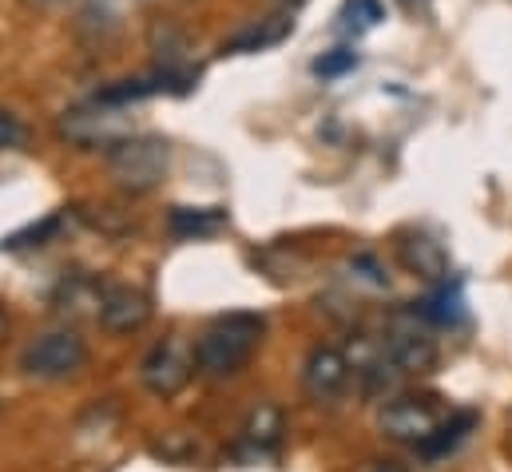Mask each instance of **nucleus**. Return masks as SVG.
I'll list each match as a JSON object with an SVG mask.
<instances>
[{"label": "nucleus", "mask_w": 512, "mask_h": 472, "mask_svg": "<svg viewBox=\"0 0 512 472\" xmlns=\"http://www.w3.org/2000/svg\"><path fill=\"white\" fill-rule=\"evenodd\" d=\"M167 227H171L175 238L219 235L227 227V211H219V207H175L171 219H167Z\"/></svg>", "instance_id": "obj_12"}, {"label": "nucleus", "mask_w": 512, "mask_h": 472, "mask_svg": "<svg viewBox=\"0 0 512 472\" xmlns=\"http://www.w3.org/2000/svg\"><path fill=\"white\" fill-rule=\"evenodd\" d=\"M397 254H401V262H405L413 274H421V278H429V282H437V278L449 274V254H445V246H441L437 238L421 235V231L397 235Z\"/></svg>", "instance_id": "obj_11"}, {"label": "nucleus", "mask_w": 512, "mask_h": 472, "mask_svg": "<svg viewBox=\"0 0 512 472\" xmlns=\"http://www.w3.org/2000/svg\"><path fill=\"white\" fill-rule=\"evenodd\" d=\"M358 472H409L401 461H366Z\"/></svg>", "instance_id": "obj_17"}, {"label": "nucleus", "mask_w": 512, "mask_h": 472, "mask_svg": "<svg viewBox=\"0 0 512 472\" xmlns=\"http://www.w3.org/2000/svg\"><path fill=\"white\" fill-rule=\"evenodd\" d=\"M274 4H278V8H282V12H298V8H302V4H306V0H274Z\"/></svg>", "instance_id": "obj_18"}, {"label": "nucleus", "mask_w": 512, "mask_h": 472, "mask_svg": "<svg viewBox=\"0 0 512 472\" xmlns=\"http://www.w3.org/2000/svg\"><path fill=\"white\" fill-rule=\"evenodd\" d=\"M342 20H346L350 32H366V28H374L382 20V4L378 0H350L346 12H342Z\"/></svg>", "instance_id": "obj_14"}, {"label": "nucleus", "mask_w": 512, "mask_h": 472, "mask_svg": "<svg viewBox=\"0 0 512 472\" xmlns=\"http://www.w3.org/2000/svg\"><path fill=\"white\" fill-rule=\"evenodd\" d=\"M28 143V127L20 123V116L0 108V151H20Z\"/></svg>", "instance_id": "obj_16"}, {"label": "nucleus", "mask_w": 512, "mask_h": 472, "mask_svg": "<svg viewBox=\"0 0 512 472\" xmlns=\"http://www.w3.org/2000/svg\"><path fill=\"white\" fill-rule=\"evenodd\" d=\"M282 433H286L282 409L270 405V401H258L255 409L247 413V421H243V449L251 457H270V453H278Z\"/></svg>", "instance_id": "obj_10"}, {"label": "nucleus", "mask_w": 512, "mask_h": 472, "mask_svg": "<svg viewBox=\"0 0 512 472\" xmlns=\"http://www.w3.org/2000/svg\"><path fill=\"white\" fill-rule=\"evenodd\" d=\"M171 171V147L159 135H120L108 147V175L120 191L147 195L155 191Z\"/></svg>", "instance_id": "obj_2"}, {"label": "nucleus", "mask_w": 512, "mask_h": 472, "mask_svg": "<svg viewBox=\"0 0 512 472\" xmlns=\"http://www.w3.org/2000/svg\"><path fill=\"white\" fill-rule=\"evenodd\" d=\"M473 425H477V413H449V417L437 425V433L417 445V453H421L425 461H437V457H445L453 445H461Z\"/></svg>", "instance_id": "obj_13"}, {"label": "nucleus", "mask_w": 512, "mask_h": 472, "mask_svg": "<svg viewBox=\"0 0 512 472\" xmlns=\"http://www.w3.org/2000/svg\"><path fill=\"white\" fill-rule=\"evenodd\" d=\"M385 354L393 357L397 373H429L437 365V338H433V322L421 314V306H405L389 314L382 338Z\"/></svg>", "instance_id": "obj_3"}, {"label": "nucleus", "mask_w": 512, "mask_h": 472, "mask_svg": "<svg viewBox=\"0 0 512 472\" xmlns=\"http://www.w3.org/2000/svg\"><path fill=\"white\" fill-rule=\"evenodd\" d=\"M151 310L155 306H151L147 290L120 282V286H108L104 298H100V326L108 334H135L151 322Z\"/></svg>", "instance_id": "obj_7"}, {"label": "nucleus", "mask_w": 512, "mask_h": 472, "mask_svg": "<svg viewBox=\"0 0 512 472\" xmlns=\"http://www.w3.org/2000/svg\"><path fill=\"white\" fill-rule=\"evenodd\" d=\"M28 4H40V8H56V4H68V0H28Z\"/></svg>", "instance_id": "obj_19"}, {"label": "nucleus", "mask_w": 512, "mask_h": 472, "mask_svg": "<svg viewBox=\"0 0 512 472\" xmlns=\"http://www.w3.org/2000/svg\"><path fill=\"white\" fill-rule=\"evenodd\" d=\"M302 385L314 401H334L346 393L350 385V357L334 346H318L306 357V369H302Z\"/></svg>", "instance_id": "obj_8"}, {"label": "nucleus", "mask_w": 512, "mask_h": 472, "mask_svg": "<svg viewBox=\"0 0 512 472\" xmlns=\"http://www.w3.org/2000/svg\"><path fill=\"white\" fill-rule=\"evenodd\" d=\"M8 338V318H4V310H0V342Z\"/></svg>", "instance_id": "obj_20"}, {"label": "nucleus", "mask_w": 512, "mask_h": 472, "mask_svg": "<svg viewBox=\"0 0 512 472\" xmlns=\"http://www.w3.org/2000/svg\"><path fill=\"white\" fill-rule=\"evenodd\" d=\"M290 32H294V12H274V16H262V20H255V24L239 28L231 40H223V52H227V56L266 52V48L282 44Z\"/></svg>", "instance_id": "obj_9"}, {"label": "nucleus", "mask_w": 512, "mask_h": 472, "mask_svg": "<svg viewBox=\"0 0 512 472\" xmlns=\"http://www.w3.org/2000/svg\"><path fill=\"white\" fill-rule=\"evenodd\" d=\"M84 365H88V346L76 330H52L20 354V369L36 381H64L76 377Z\"/></svg>", "instance_id": "obj_4"}, {"label": "nucleus", "mask_w": 512, "mask_h": 472, "mask_svg": "<svg viewBox=\"0 0 512 472\" xmlns=\"http://www.w3.org/2000/svg\"><path fill=\"white\" fill-rule=\"evenodd\" d=\"M266 322L258 314H223L195 342V369L211 381H227L255 357Z\"/></svg>", "instance_id": "obj_1"}, {"label": "nucleus", "mask_w": 512, "mask_h": 472, "mask_svg": "<svg viewBox=\"0 0 512 472\" xmlns=\"http://www.w3.org/2000/svg\"><path fill=\"white\" fill-rule=\"evenodd\" d=\"M354 68H358V52H350V48H334V52H326L322 60H314V72H318L322 80H334V76L354 72Z\"/></svg>", "instance_id": "obj_15"}, {"label": "nucleus", "mask_w": 512, "mask_h": 472, "mask_svg": "<svg viewBox=\"0 0 512 472\" xmlns=\"http://www.w3.org/2000/svg\"><path fill=\"white\" fill-rule=\"evenodd\" d=\"M195 373H199V369H195V346H187V342H179V338L159 342L151 354L143 357V365H139V377H143V385H147L155 397H175V393H183Z\"/></svg>", "instance_id": "obj_5"}, {"label": "nucleus", "mask_w": 512, "mask_h": 472, "mask_svg": "<svg viewBox=\"0 0 512 472\" xmlns=\"http://www.w3.org/2000/svg\"><path fill=\"white\" fill-rule=\"evenodd\" d=\"M445 417L449 413L437 405V397H393L382 409V433L417 449L421 441H429L437 433V425Z\"/></svg>", "instance_id": "obj_6"}]
</instances>
